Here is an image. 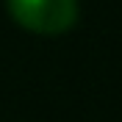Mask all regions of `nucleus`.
<instances>
[{"label": "nucleus", "mask_w": 122, "mask_h": 122, "mask_svg": "<svg viewBox=\"0 0 122 122\" xmlns=\"http://www.w3.org/2000/svg\"><path fill=\"white\" fill-rule=\"evenodd\" d=\"M20 25L39 33H61L75 22L78 0H8Z\"/></svg>", "instance_id": "obj_1"}]
</instances>
